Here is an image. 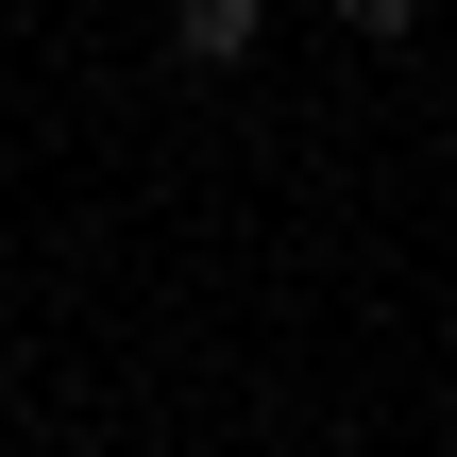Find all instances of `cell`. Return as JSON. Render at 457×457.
<instances>
[{"mask_svg":"<svg viewBox=\"0 0 457 457\" xmlns=\"http://www.w3.org/2000/svg\"><path fill=\"white\" fill-rule=\"evenodd\" d=\"M254 34H271V0H170V51L187 68H237Z\"/></svg>","mask_w":457,"mask_h":457,"instance_id":"1","label":"cell"},{"mask_svg":"<svg viewBox=\"0 0 457 457\" xmlns=\"http://www.w3.org/2000/svg\"><path fill=\"white\" fill-rule=\"evenodd\" d=\"M339 34H373V51H407V34H424V0H339Z\"/></svg>","mask_w":457,"mask_h":457,"instance_id":"2","label":"cell"}]
</instances>
